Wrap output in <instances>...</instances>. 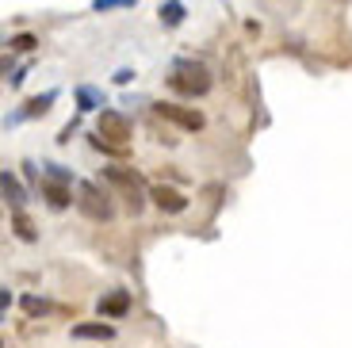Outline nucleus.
Here are the masks:
<instances>
[{
	"mask_svg": "<svg viewBox=\"0 0 352 348\" xmlns=\"http://www.w3.org/2000/svg\"><path fill=\"white\" fill-rule=\"evenodd\" d=\"M168 88L180 92V96H207L211 92V73L203 69L199 61H176L173 77H168Z\"/></svg>",
	"mask_w": 352,
	"mask_h": 348,
	"instance_id": "f257e3e1",
	"label": "nucleus"
},
{
	"mask_svg": "<svg viewBox=\"0 0 352 348\" xmlns=\"http://www.w3.org/2000/svg\"><path fill=\"white\" fill-rule=\"evenodd\" d=\"M104 180L111 184L115 192L126 199V207L138 215L142 207H146V199H150V192H142V180H138V173H131V168H104Z\"/></svg>",
	"mask_w": 352,
	"mask_h": 348,
	"instance_id": "f03ea898",
	"label": "nucleus"
},
{
	"mask_svg": "<svg viewBox=\"0 0 352 348\" xmlns=\"http://www.w3.org/2000/svg\"><path fill=\"white\" fill-rule=\"evenodd\" d=\"M77 207H80V215H88L92 222H111L115 218L111 195H104L96 184H88V180L77 184Z\"/></svg>",
	"mask_w": 352,
	"mask_h": 348,
	"instance_id": "7ed1b4c3",
	"label": "nucleus"
},
{
	"mask_svg": "<svg viewBox=\"0 0 352 348\" xmlns=\"http://www.w3.org/2000/svg\"><path fill=\"white\" fill-rule=\"evenodd\" d=\"M153 115L165 122H173V127H180V131H203V115L195 111V107H180V104H153Z\"/></svg>",
	"mask_w": 352,
	"mask_h": 348,
	"instance_id": "20e7f679",
	"label": "nucleus"
},
{
	"mask_svg": "<svg viewBox=\"0 0 352 348\" xmlns=\"http://www.w3.org/2000/svg\"><path fill=\"white\" fill-rule=\"evenodd\" d=\"M96 131L104 134V138L119 142V146H126L131 142V122L123 119L119 111H100V122H96Z\"/></svg>",
	"mask_w": 352,
	"mask_h": 348,
	"instance_id": "39448f33",
	"label": "nucleus"
},
{
	"mask_svg": "<svg viewBox=\"0 0 352 348\" xmlns=\"http://www.w3.org/2000/svg\"><path fill=\"white\" fill-rule=\"evenodd\" d=\"M150 199H153V207H161L165 215H180V210H188V195L176 192V188H165V184H153Z\"/></svg>",
	"mask_w": 352,
	"mask_h": 348,
	"instance_id": "423d86ee",
	"label": "nucleus"
},
{
	"mask_svg": "<svg viewBox=\"0 0 352 348\" xmlns=\"http://www.w3.org/2000/svg\"><path fill=\"white\" fill-rule=\"evenodd\" d=\"M43 199L50 203L54 210H65L73 203V192L65 188V180H54L50 176V180H43Z\"/></svg>",
	"mask_w": 352,
	"mask_h": 348,
	"instance_id": "0eeeda50",
	"label": "nucleus"
},
{
	"mask_svg": "<svg viewBox=\"0 0 352 348\" xmlns=\"http://www.w3.org/2000/svg\"><path fill=\"white\" fill-rule=\"evenodd\" d=\"M126 310H131V295L126 291H111V295L100 298V314L104 318H123Z\"/></svg>",
	"mask_w": 352,
	"mask_h": 348,
	"instance_id": "6e6552de",
	"label": "nucleus"
},
{
	"mask_svg": "<svg viewBox=\"0 0 352 348\" xmlns=\"http://www.w3.org/2000/svg\"><path fill=\"white\" fill-rule=\"evenodd\" d=\"M73 337L77 340H111L115 329L107 322H85V325H73Z\"/></svg>",
	"mask_w": 352,
	"mask_h": 348,
	"instance_id": "1a4fd4ad",
	"label": "nucleus"
},
{
	"mask_svg": "<svg viewBox=\"0 0 352 348\" xmlns=\"http://www.w3.org/2000/svg\"><path fill=\"white\" fill-rule=\"evenodd\" d=\"M12 230H16V237H19V241H35V237H38L35 222H31V218H27L19 207L12 210Z\"/></svg>",
	"mask_w": 352,
	"mask_h": 348,
	"instance_id": "9d476101",
	"label": "nucleus"
},
{
	"mask_svg": "<svg viewBox=\"0 0 352 348\" xmlns=\"http://www.w3.org/2000/svg\"><path fill=\"white\" fill-rule=\"evenodd\" d=\"M58 100V92H43V96H31L23 104V119H35V115H46L50 111V104Z\"/></svg>",
	"mask_w": 352,
	"mask_h": 348,
	"instance_id": "9b49d317",
	"label": "nucleus"
},
{
	"mask_svg": "<svg viewBox=\"0 0 352 348\" xmlns=\"http://www.w3.org/2000/svg\"><path fill=\"white\" fill-rule=\"evenodd\" d=\"M157 16H161V23H165V27H180L188 12H184L180 0H168V4H161V8H157Z\"/></svg>",
	"mask_w": 352,
	"mask_h": 348,
	"instance_id": "f8f14e48",
	"label": "nucleus"
},
{
	"mask_svg": "<svg viewBox=\"0 0 352 348\" xmlns=\"http://www.w3.org/2000/svg\"><path fill=\"white\" fill-rule=\"evenodd\" d=\"M77 104H80V111H96V107H104V96H100L92 85H80L77 88Z\"/></svg>",
	"mask_w": 352,
	"mask_h": 348,
	"instance_id": "ddd939ff",
	"label": "nucleus"
},
{
	"mask_svg": "<svg viewBox=\"0 0 352 348\" xmlns=\"http://www.w3.org/2000/svg\"><path fill=\"white\" fill-rule=\"evenodd\" d=\"M88 142H92V149H100V153H111V157H123L126 153V146H119V142H111V138H104V134H92V138H88Z\"/></svg>",
	"mask_w": 352,
	"mask_h": 348,
	"instance_id": "4468645a",
	"label": "nucleus"
},
{
	"mask_svg": "<svg viewBox=\"0 0 352 348\" xmlns=\"http://www.w3.org/2000/svg\"><path fill=\"white\" fill-rule=\"evenodd\" d=\"M4 199H8L12 207H19V203H23V188L12 180V173H4Z\"/></svg>",
	"mask_w": 352,
	"mask_h": 348,
	"instance_id": "2eb2a0df",
	"label": "nucleus"
},
{
	"mask_svg": "<svg viewBox=\"0 0 352 348\" xmlns=\"http://www.w3.org/2000/svg\"><path fill=\"white\" fill-rule=\"evenodd\" d=\"M8 46H12L16 54H31V50L38 46V39H35V35H12V39H8Z\"/></svg>",
	"mask_w": 352,
	"mask_h": 348,
	"instance_id": "dca6fc26",
	"label": "nucleus"
},
{
	"mask_svg": "<svg viewBox=\"0 0 352 348\" xmlns=\"http://www.w3.org/2000/svg\"><path fill=\"white\" fill-rule=\"evenodd\" d=\"M138 0H92V12H115V8H134Z\"/></svg>",
	"mask_w": 352,
	"mask_h": 348,
	"instance_id": "f3484780",
	"label": "nucleus"
},
{
	"mask_svg": "<svg viewBox=\"0 0 352 348\" xmlns=\"http://www.w3.org/2000/svg\"><path fill=\"white\" fill-rule=\"evenodd\" d=\"M23 310L31 314V318H38V314H46V310H50V306H46L43 298H31V295H27V298H23Z\"/></svg>",
	"mask_w": 352,
	"mask_h": 348,
	"instance_id": "a211bd4d",
	"label": "nucleus"
},
{
	"mask_svg": "<svg viewBox=\"0 0 352 348\" xmlns=\"http://www.w3.org/2000/svg\"><path fill=\"white\" fill-rule=\"evenodd\" d=\"M115 80H119V85H131L134 73H131V69H119V73H115Z\"/></svg>",
	"mask_w": 352,
	"mask_h": 348,
	"instance_id": "6ab92c4d",
	"label": "nucleus"
}]
</instances>
